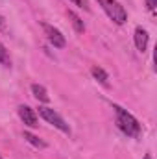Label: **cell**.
Instances as JSON below:
<instances>
[{"instance_id":"12","label":"cell","mask_w":157,"mask_h":159,"mask_svg":"<svg viewBox=\"0 0 157 159\" xmlns=\"http://www.w3.org/2000/svg\"><path fill=\"white\" fill-rule=\"evenodd\" d=\"M157 6V0H146V9L148 11H154Z\"/></svg>"},{"instance_id":"5","label":"cell","mask_w":157,"mask_h":159,"mask_svg":"<svg viewBox=\"0 0 157 159\" xmlns=\"http://www.w3.org/2000/svg\"><path fill=\"white\" fill-rule=\"evenodd\" d=\"M19 117H20V120L26 126H30V128H37L39 126V120H37L35 111L32 107H28V106H19Z\"/></svg>"},{"instance_id":"8","label":"cell","mask_w":157,"mask_h":159,"mask_svg":"<svg viewBox=\"0 0 157 159\" xmlns=\"http://www.w3.org/2000/svg\"><path fill=\"white\" fill-rule=\"evenodd\" d=\"M91 74L94 76V80H98L102 85H105V87L109 85V81H107V80H109V78H107V72H105L104 69H100V67H96V65H94V67L91 69Z\"/></svg>"},{"instance_id":"9","label":"cell","mask_w":157,"mask_h":159,"mask_svg":"<svg viewBox=\"0 0 157 159\" xmlns=\"http://www.w3.org/2000/svg\"><path fill=\"white\" fill-rule=\"evenodd\" d=\"M67 15H69V19H70V22H72V26H74V30H76L78 34H83V32H85V24H83V20L79 19V17L76 15V13H74V11H69Z\"/></svg>"},{"instance_id":"10","label":"cell","mask_w":157,"mask_h":159,"mask_svg":"<svg viewBox=\"0 0 157 159\" xmlns=\"http://www.w3.org/2000/svg\"><path fill=\"white\" fill-rule=\"evenodd\" d=\"M24 139H26L32 146H35V148H46V143L41 141L37 135H34V133H30V131H24Z\"/></svg>"},{"instance_id":"13","label":"cell","mask_w":157,"mask_h":159,"mask_svg":"<svg viewBox=\"0 0 157 159\" xmlns=\"http://www.w3.org/2000/svg\"><path fill=\"white\" fill-rule=\"evenodd\" d=\"M70 2H74L76 6L83 7V9H89V6H87V0H70Z\"/></svg>"},{"instance_id":"7","label":"cell","mask_w":157,"mask_h":159,"mask_svg":"<svg viewBox=\"0 0 157 159\" xmlns=\"http://www.w3.org/2000/svg\"><path fill=\"white\" fill-rule=\"evenodd\" d=\"M32 93H34V96H35L39 102H43V104L50 102V96H48L46 89H44L43 85H39V83H34V85H32Z\"/></svg>"},{"instance_id":"16","label":"cell","mask_w":157,"mask_h":159,"mask_svg":"<svg viewBox=\"0 0 157 159\" xmlns=\"http://www.w3.org/2000/svg\"><path fill=\"white\" fill-rule=\"evenodd\" d=\"M0 159H2V157H0Z\"/></svg>"},{"instance_id":"1","label":"cell","mask_w":157,"mask_h":159,"mask_svg":"<svg viewBox=\"0 0 157 159\" xmlns=\"http://www.w3.org/2000/svg\"><path fill=\"white\" fill-rule=\"evenodd\" d=\"M115 113H117V126L122 133H126L128 137H139L141 135V124L131 113H128L126 109L115 106Z\"/></svg>"},{"instance_id":"14","label":"cell","mask_w":157,"mask_h":159,"mask_svg":"<svg viewBox=\"0 0 157 159\" xmlns=\"http://www.w3.org/2000/svg\"><path fill=\"white\" fill-rule=\"evenodd\" d=\"M2 28H4V19L0 17V30H2Z\"/></svg>"},{"instance_id":"6","label":"cell","mask_w":157,"mask_h":159,"mask_svg":"<svg viewBox=\"0 0 157 159\" xmlns=\"http://www.w3.org/2000/svg\"><path fill=\"white\" fill-rule=\"evenodd\" d=\"M135 46H137V50L139 52H144L146 50V46H148V32L144 30V28H135Z\"/></svg>"},{"instance_id":"2","label":"cell","mask_w":157,"mask_h":159,"mask_svg":"<svg viewBox=\"0 0 157 159\" xmlns=\"http://www.w3.org/2000/svg\"><path fill=\"white\" fill-rule=\"evenodd\" d=\"M100 6L104 7V11L107 13V17L115 22V24H124L128 20V13L126 9L120 6V2L117 0H98Z\"/></svg>"},{"instance_id":"4","label":"cell","mask_w":157,"mask_h":159,"mask_svg":"<svg viewBox=\"0 0 157 159\" xmlns=\"http://www.w3.org/2000/svg\"><path fill=\"white\" fill-rule=\"evenodd\" d=\"M43 30H44V34H46L48 41H50L56 48H65V44H67L65 35H63L57 28H54V26L48 24V22H43Z\"/></svg>"},{"instance_id":"15","label":"cell","mask_w":157,"mask_h":159,"mask_svg":"<svg viewBox=\"0 0 157 159\" xmlns=\"http://www.w3.org/2000/svg\"><path fill=\"white\" fill-rule=\"evenodd\" d=\"M144 159H154V157H152L150 154H146V156H144Z\"/></svg>"},{"instance_id":"11","label":"cell","mask_w":157,"mask_h":159,"mask_svg":"<svg viewBox=\"0 0 157 159\" xmlns=\"http://www.w3.org/2000/svg\"><path fill=\"white\" fill-rule=\"evenodd\" d=\"M0 65L2 67H6V69H9L11 67V57H9V52L6 50V46L0 43Z\"/></svg>"},{"instance_id":"3","label":"cell","mask_w":157,"mask_h":159,"mask_svg":"<svg viewBox=\"0 0 157 159\" xmlns=\"http://www.w3.org/2000/svg\"><path fill=\"white\" fill-rule=\"evenodd\" d=\"M39 115L46 120L48 124H52V126H56L57 129H61L63 133H70L69 124L61 119V117H59V113H56L54 109H50V107H46V106H41V107H39Z\"/></svg>"}]
</instances>
